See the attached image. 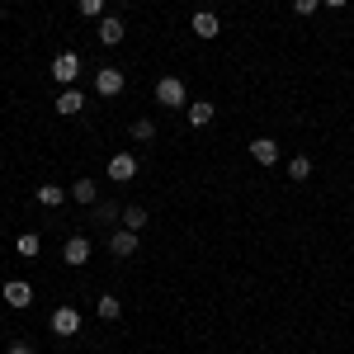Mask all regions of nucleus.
<instances>
[{
	"label": "nucleus",
	"instance_id": "obj_1",
	"mask_svg": "<svg viewBox=\"0 0 354 354\" xmlns=\"http://www.w3.org/2000/svg\"><path fill=\"white\" fill-rule=\"evenodd\" d=\"M156 104H165V109H189L185 104V81L180 76H161L156 81Z\"/></svg>",
	"mask_w": 354,
	"mask_h": 354
},
{
	"label": "nucleus",
	"instance_id": "obj_2",
	"mask_svg": "<svg viewBox=\"0 0 354 354\" xmlns=\"http://www.w3.org/2000/svg\"><path fill=\"white\" fill-rule=\"evenodd\" d=\"M76 76H81V57H76V53H57L53 57V81L71 85Z\"/></svg>",
	"mask_w": 354,
	"mask_h": 354
},
{
	"label": "nucleus",
	"instance_id": "obj_3",
	"mask_svg": "<svg viewBox=\"0 0 354 354\" xmlns=\"http://www.w3.org/2000/svg\"><path fill=\"white\" fill-rule=\"evenodd\" d=\"M81 330V312L76 307H57L53 312V335H76Z\"/></svg>",
	"mask_w": 354,
	"mask_h": 354
},
{
	"label": "nucleus",
	"instance_id": "obj_4",
	"mask_svg": "<svg viewBox=\"0 0 354 354\" xmlns=\"http://www.w3.org/2000/svg\"><path fill=\"white\" fill-rule=\"evenodd\" d=\"M189 28L198 33V38H203V43H208V38H218V33H222V19L213 15V10H198V15L189 19Z\"/></svg>",
	"mask_w": 354,
	"mask_h": 354
},
{
	"label": "nucleus",
	"instance_id": "obj_5",
	"mask_svg": "<svg viewBox=\"0 0 354 354\" xmlns=\"http://www.w3.org/2000/svg\"><path fill=\"white\" fill-rule=\"evenodd\" d=\"M62 260H66V265H76V270L90 265V241H85V236H71V241L62 245Z\"/></svg>",
	"mask_w": 354,
	"mask_h": 354
},
{
	"label": "nucleus",
	"instance_id": "obj_6",
	"mask_svg": "<svg viewBox=\"0 0 354 354\" xmlns=\"http://www.w3.org/2000/svg\"><path fill=\"white\" fill-rule=\"evenodd\" d=\"M0 298L10 302V307H28V302H33V288H28L24 279H10V283L0 288Z\"/></svg>",
	"mask_w": 354,
	"mask_h": 354
},
{
	"label": "nucleus",
	"instance_id": "obj_7",
	"mask_svg": "<svg viewBox=\"0 0 354 354\" xmlns=\"http://www.w3.org/2000/svg\"><path fill=\"white\" fill-rule=\"evenodd\" d=\"M123 33H128V28H123V19H118V15H100V43L118 48V43H123Z\"/></svg>",
	"mask_w": 354,
	"mask_h": 354
},
{
	"label": "nucleus",
	"instance_id": "obj_8",
	"mask_svg": "<svg viewBox=\"0 0 354 354\" xmlns=\"http://www.w3.org/2000/svg\"><path fill=\"white\" fill-rule=\"evenodd\" d=\"M95 90H100L104 100H113V95L123 90V71H118V66H104V71L95 76Z\"/></svg>",
	"mask_w": 354,
	"mask_h": 354
},
{
	"label": "nucleus",
	"instance_id": "obj_9",
	"mask_svg": "<svg viewBox=\"0 0 354 354\" xmlns=\"http://www.w3.org/2000/svg\"><path fill=\"white\" fill-rule=\"evenodd\" d=\"M53 109L62 113V118H71V113H81V109H85V95H81V90H62V95L53 100Z\"/></svg>",
	"mask_w": 354,
	"mask_h": 354
},
{
	"label": "nucleus",
	"instance_id": "obj_10",
	"mask_svg": "<svg viewBox=\"0 0 354 354\" xmlns=\"http://www.w3.org/2000/svg\"><path fill=\"white\" fill-rule=\"evenodd\" d=\"M250 156L260 165H274L279 161V142H274V137H255V142H250Z\"/></svg>",
	"mask_w": 354,
	"mask_h": 354
},
{
	"label": "nucleus",
	"instance_id": "obj_11",
	"mask_svg": "<svg viewBox=\"0 0 354 354\" xmlns=\"http://www.w3.org/2000/svg\"><path fill=\"white\" fill-rule=\"evenodd\" d=\"M109 250H113V255H123V260H128V255H137V232H128V227H123V232H113V236H109Z\"/></svg>",
	"mask_w": 354,
	"mask_h": 354
},
{
	"label": "nucleus",
	"instance_id": "obj_12",
	"mask_svg": "<svg viewBox=\"0 0 354 354\" xmlns=\"http://www.w3.org/2000/svg\"><path fill=\"white\" fill-rule=\"evenodd\" d=\"M33 198H38V203H43V208H62V203H66V198H71V194L62 189V185H38V194H33Z\"/></svg>",
	"mask_w": 354,
	"mask_h": 354
},
{
	"label": "nucleus",
	"instance_id": "obj_13",
	"mask_svg": "<svg viewBox=\"0 0 354 354\" xmlns=\"http://www.w3.org/2000/svg\"><path fill=\"white\" fill-rule=\"evenodd\" d=\"M185 113H189V128H208V123H213V113H218V109H213L208 100H198V104H189Z\"/></svg>",
	"mask_w": 354,
	"mask_h": 354
},
{
	"label": "nucleus",
	"instance_id": "obj_14",
	"mask_svg": "<svg viewBox=\"0 0 354 354\" xmlns=\"http://www.w3.org/2000/svg\"><path fill=\"white\" fill-rule=\"evenodd\" d=\"M133 175H137L133 156H109V180H133Z\"/></svg>",
	"mask_w": 354,
	"mask_h": 354
},
{
	"label": "nucleus",
	"instance_id": "obj_15",
	"mask_svg": "<svg viewBox=\"0 0 354 354\" xmlns=\"http://www.w3.org/2000/svg\"><path fill=\"white\" fill-rule=\"evenodd\" d=\"M15 250H19V255H24V260H38V250H43V241H38V236H33V232H24V236H19V241H15Z\"/></svg>",
	"mask_w": 354,
	"mask_h": 354
},
{
	"label": "nucleus",
	"instance_id": "obj_16",
	"mask_svg": "<svg viewBox=\"0 0 354 354\" xmlns=\"http://www.w3.org/2000/svg\"><path fill=\"white\" fill-rule=\"evenodd\" d=\"M100 317H104V322H118V317H123V302L104 293V298H100Z\"/></svg>",
	"mask_w": 354,
	"mask_h": 354
},
{
	"label": "nucleus",
	"instance_id": "obj_17",
	"mask_svg": "<svg viewBox=\"0 0 354 354\" xmlns=\"http://www.w3.org/2000/svg\"><path fill=\"white\" fill-rule=\"evenodd\" d=\"M71 198H76V203H95V180H76V185H71Z\"/></svg>",
	"mask_w": 354,
	"mask_h": 354
},
{
	"label": "nucleus",
	"instance_id": "obj_18",
	"mask_svg": "<svg viewBox=\"0 0 354 354\" xmlns=\"http://www.w3.org/2000/svg\"><path fill=\"white\" fill-rule=\"evenodd\" d=\"M123 227H128V232H142V227H147V208H128V213H123Z\"/></svg>",
	"mask_w": 354,
	"mask_h": 354
},
{
	"label": "nucleus",
	"instance_id": "obj_19",
	"mask_svg": "<svg viewBox=\"0 0 354 354\" xmlns=\"http://www.w3.org/2000/svg\"><path fill=\"white\" fill-rule=\"evenodd\" d=\"M151 137H156V123H151V118H137L133 123V142H151Z\"/></svg>",
	"mask_w": 354,
	"mask_h": 354
},
{
	"label": "nucleus",
	"instance_id": "obj_20",
	"mask_svg": "<svg viewBox=\"0 0 354 354\" xmlns=\"http://www.w3.org/2000/svg\"><path fill=\"white\" fill-rule=\"evenodd\" d=\"M307 175H312V161L307 156H293L288 161V180H307Z\"/></svg>",
	"mask_w": 354,
	"mask_h": 354
},
{
	"label": "nucleus",
	"instance_id": "obj_21",
	"mask_svg": "<svg viewBox=\"0 0 354 354\" xmlns=\"http://www.w3.org/2000/svg\"><path fill=\"white\" fill-rule=\"evenodd\" d=\"M76 5H81L85 19H100V15H104V0H76Z\"/></svg>",
	"mask_w": 354,
	"mask_h": 354
},
{
	"label": "nucleus",
	"instance_id": "obj_22",
	"mask_svg": "<svg viewBox=\"0 0 354 354\" xmlns=\"http://www.w3.org/2000/svg\"><path fill=\"white\" fill-rule=\"evenodd\" d=\"M113 218H123V213H118V208H113V203H100V213H95V222H104V227H109Z\"/></svg>",
	"mask_w": 354,
	"mask_h": 354
},
{
	"label": "nucleus",
	"instance_id": "obj_23",
	"mask_svg": "<svg viewBox=\"0 0 354 354\" xmlns=\"http://www.w3.org/2000/svg\"><path fill=\"white\" fill-rule=\"evenodd\" d=\"M317 5H322V0H293V10H298V15H317Z\"/></svg>",
	"mask_w": 354,
	"mask_h": 354
},
{
	"label": "nucleus",
	"instance_id": "obj_24",
	"mask_svg": "<svg viewBox=\"0 0 354 354\" xmlns=\"http://www.w3.org/2000/svg\"><path fill=\"white\" fill-rule=\"evenodd\" d=\"M5 354H33V345H28V340H15V345H10Z\"/></svg>",
	"mask_w": 354,
	"mask_h": 354
},
{
	"label": "nucleus",
	"instance_id": "obj_25",
	"mask_svg": "<svg viewBox=\"0 0 354 354\" xmlns=\"http://www.w3.org/2000/svg\"><path fill=\"white\" fill-rule=\"evenodd\" d=\"M322 5H335V10H340V5H350V0H322Z\"/></svg>",
	"mask_w": 354,
	"mask_h": 354
}]
</instances>
